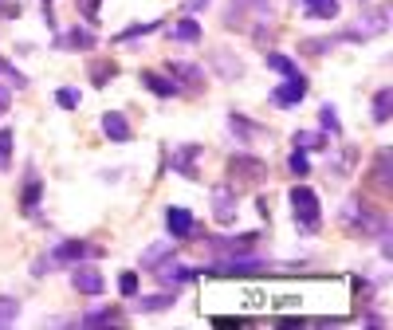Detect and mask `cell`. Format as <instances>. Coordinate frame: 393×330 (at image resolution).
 <instances>
[{
  "instance_id": "83f0119b",
  "label": "cell",
  "mask_w": 393,
  "mask_h": 330,
  "mask_svg": "<svg viewBox=\"0 0 393 330\" xmlns=\"http://www.w3.org/2000/svg\"><path fill=\"white\" fill-rule=\"evenodd\" d=\"M39 201V185H28V193H24V212H32Z\"/></svg>"
},
{
  "instance_id": "2e32d148",
  "label": "cell",
  "mask_w": 393,
  "mask_h": 330,
  "mask_svg": "<svg viewBox=\"0 0 393 330\" xmlns=\"http://www.w3.org/2000/svg\"><path fill=\"white\" fill-rule=\"evenodd\" d=\"M193 158H196V146H185L177 158H173V169H181L185 177H196V169H193Z\"/></svg>"
},
{
  "instance_id": "9c48e42d",
  "label": "cell",
  "mask_w": 393,
  "mask_h": 330,
  "mask_svg": "<svg viewBox=\"0 0 393 330\" xmlns=\"http://www.w3.org/2000/svg\"><path fill=\"white\" fill-rule=\"evenodd\" d=\"M390 110H393V91L381 86L378 95H374V122H390Z\"/></svg>"
},
{
  "instance_id": "30bf717a",
  "label": "cell",
  "mask_w": 393,
  "mask_h": 330,
  "mask_svg": "<svg viewBox=\"0 0 393 330\" xmlns=\"http://www.w3.org/2000/svg\"><path fill=\"white\" fill-rule=\"evenodd\" d=\"M232 173L248 177V181H256V177H264V161H256V158H232Z\"/></svg>"
},
{
  "instance_id": "52a82bcc",
  "label": "cell",
  "mask_w": 393,
  "mask_h": 330,
  "mask_svg": "<svg viewBox=\"0 0 393 330\" xmlns=\"http://www.w3.org/2000/svg\"><path fill=\"white\" fill-rule=\"evenodd\" d=\"M196 271L193 268H185V264H165V268L158 271V279L165 283V287H181V283H189Z\"/></svg>"
},
{
  "instance_id": "277c9868",
  "label": "cell",
  "mask_w": 393,
  "mask_h": 330,
  "mask_svg": "<svg viewBox=\"0 0 393 330\" xmlns=\"http://www.w3.org/2000/svg\"><path fill=\"white\" fill-rule=\"evenodd\" d=\"M71 283H75V291H83V295H102V287H107L102 271H95V268H75Z\"/></svg>"
},
{
  "instance_id": "6da1fadb",
  "label": "cell",
  "mask_w": 393,
  "mask_h": 330,
  "mask_svg": "<svg viewBox=\"0 0 393 330\" xmlns=\"http://www.w3.org/2000/svg\"><path fill=\"white\" fill-rule=\"evenodd\" d=\"M291 205H295V220H299L307 232H315V228H319V196H315V189L295 185L291 189Z\"/></svg>"
},
{
  "instance_id": "e0dca14e",
  "label": "cell",
  "mask_w": 393,
  "mask_h": 330,
  "mask_svg": "<svg viewBox=\"0 0 393 330\" xmlns=\"http://www.w3.org/2000/svg\"><path fill=\"white\" fill-rule=\"evenodd\" d=\"M173 252V240H161V244H154V248H146V252H142V264H146V268H154V264H158V259H165Z\"/></svg>"
},
{
  "instance_id": "7a4b0ae2",
  "label": "cell",
  "mask_w": 393,
  "mask_h": 330,
  "mask_svg": "<svg viewBox=\"0 0 393 330\" xmlns=\"http://www.w3.org/2000/svg\"><path fill=\"white\" fill-rule=\"evenodd\" d=\"M303 95H307V79L303 75H287V83L283 86H275V102L280 107H295V102H303Z\"/></svg>"
},
{
  "instance_id": "603a6c76",
  "label": "cell",
  "mask_w": 393,
  "mask_h": 330,
  "mask_svg": "<svg viewBox=\"0 0 393 330\" xmlns=\"http://www.w3.org/2000/svg\"><path fill=\"white\" fill-rule=\"evenodd\" d=\"M55 102H60L63 110H75V107H79V91H71V86H63L60 95H55Z\"/></svg>"
},
{
  "instance_id": "f546056e",
  "label": "cell",
  "mask_w": 393,
  "mask_h": 330,
  "mask_svg": "<svg viewBox=\"0 0 393 330\" xmlns=\"http://www.w3.org/2000/svg\"><path fill=\"white\" fill-rule=\"evenodd\" d=\"M79 8H83V12L91 16V20H95V8H98V0H79Z\"/></svg>"
},
{
  "instance_id": "9a60e30c",
  "label": "cell",
  "mask_w": 393,
  "mask_h": 330,
  "mask_svg": "<svg viewBox=\"0 0 393 330\" xmlns=\"http://www.w3.org/2000/svg\"><path fill=\"white\" fill-rule=\"evenodd\" d=\"M307 12L319 16V20H334V16H338V0H311Z\"/></svg>"
},
{
  "instance_id": "7c38bea8",
  "label": "cell",
  "mask_w": 393,
  "mask_h": 330,
  "mask_svg": "<svg viewBox=\"0 0 393 330\" xmlns=\"http://www.w3.org/2000/svg\"><path fill=\"white\" fill-rule=\"evenodd\" d=\"M264 63H268L271 71H280V75H299V67H295L287 55H280V51H264Z\"/></svg>"
},
{
  "instance_id": "d6986e66",
  "label": "cell",
  "mask_w": 393,
  "mask_h": 330,
  "mask_svg": "<svg viewBox=\"0 0 393 330\" xmlns=\"http://www.w3.org/2000/svg\"><path fill=\"white\" fill-rule=\"evenodd\" d=\"M114 75H118V67H114V63H95V67H91V79H95L98 86L107 83V79H114Z\"/></svg>"
},
{
  "instance_id": "836d02e7",
  "label": "cell",
  "mask_w": 393,
  "mask_h": 330,
  "mask_svg": "<svg viewBox=\"0 0 393 330\" xmlns=\"http://www.w3.org/2000/svg\"><path fill=\"white\" fill-rule=\"evenodd\" d=\"M303 4H311V0H303Z\"/></svg>"
},
{
  "instance_id": "cb8c5ba5",
  "label": "cell",
  "mask_w": 393,
  "mask_h": 330,
  "mask_svg": "<svg viewBox=\"0 0 393 330\" xmlns=\"http://www.w3.org/2000/svg\"><path fill=\"white\" fill-rule=\"evenodd\" d=\"M118 291H122L126 299H130V295H138V275H134V271H126L122 279H118Z\"/></svg>"
},
{
  "instance_id": "5b68a950",
  "label": "cell",
  "mask_w": 393,
  "mask_h": 330,
  "mask_svg": "<svg viewBox=\"0 0 393 330\" xmlns=\"http://www.w3.org/2000/svg\"><path fill=\"white\" fill-rule=\"evenodd\" d=\"M212 217L221 220V224H232L236 220V196L228 189H217L212 193Z\"/></svg>"
},
{
  "instance_id": "44dd1931",
  "label": "cell",
  "mask_w": 393,
  "mask_h": 330,
  "mask_svg": "<svg viewBox=\"0 0 393 330\" xmlns=\"http://www.w3.org/2000/svg\"><path fill=\"white\" fill-rule=\"evenodd\" d=\"M8 154H12V130H0V169H8Z\"/></svg>"
},
{
  "instance_id": "d6a6232c",
  "label": "cell",
  "mask_w": 393,
  "mask_h": 330,
  "mask_svg": "<svg viewBox=\"0 0 393 330\" xmlns=\"http://www.w3.org/2000/svg\"><path fill=\"white\" fill-rule=\"evenodd\" d=\"M240 4H268V0H240Z\"/></svg>"
},
{
  "instance_id": "d4e9b609",
  "label": "cell",
  "mask_w": 393,
  "mask_h": 330,
  "mask_svg": "<svg viewBox=\"0 0 393 330\" xmlns=\"http://www.w3.org/2000/svg\"><path fill=\"white\" fill-rule=\"evenodd\" d=\"M334 114H338V110H334V107H322V126H327L331 134H338L342 126H338V118H334Z\"/></svg>"
},
{
  "instance_id": "4dcf8cb0",
  "label": "cell",
  "mask_w": 393,
  "mask_h": 330,
  "mask_svg": "<svg viewBox=\"0 0 393 330\" xmlns=\"http://www.w3.org/2000/svg\"><path fill=\"white\" fill-rule=\"evenodd\" d=\"M205 4H209V0H189V8H205Z\"/></svg>"
},
{
  "instance_id": "f1b7e54d",
  "label": "cell",
  "mask_w": 393,
  "mask_h": 330,
  "mask_svg": "<svg viewBox=\"0 0 393 330\" xmlns=\"http://www.w3.org/2000/svg\"><path fill=\"white\" fill-rule=\"evenodd\" d=\"M303 48H307L311 55H322V51L331 48V39H307V44H303Z\"/></svg>"
},
{
  "instance_id": "484cf974",
  "label": "cell",
  "mask_w": 393,
  "mask_h": 330,
  "mask_svg": "<svg viewBox=\"0 0 393 330\" xmlns=\"http://www.w3.org/2000/svg\"><path fill=\"white\" fill-rule=\"evenodd\" d=\"M307 169H311V165H307V158H303V154L295 149V154H291V173H299V177H307Z\"/></svg>"
},
{
  "instance_id": "1f68e13d",
  "label": "cell",
  "mask_w": 393,
  "mask_h": 330,
  "mask_svg": "<svg viewBox=\"0 0 393 330\" xmlns=\"http://www.w3.org/2000/svg\"><path fill=\"white\" fill-rule=\"evenodd\" d=\"M8 107V91H0V110Z\"/></svg>"
},
{
  "instance_id": "5bb4252c",
  "label": "cell",
  "mask_w": 393,
  "mask_h": 330,
  "mask_svg": "<svg viewBox=\"0 0 393 330\" xmlns=\"http://www.w3.org/2000/svg\"><path fill=\"white\" fill-rule=\"evenodd\" d=\"M86 252H91V248H86L83 240H67V244L55 248V256H51V259H60V264H63V259H79V256H86Z\"/></svg>"
},
{
  "instance_id": "8992f818",
  "label": "cell",
  "mask_w": 393,
  "mask_h": 330,
  "mask_svg": "<svg viewBox=\"0 0 393 330\" xmlns=\"http://www.w3.org/2000/svg\"><path fill=\"white\" fill-rule=\"evenodd\" d=\"M102 134L111 138V142H130V122H126V114L111 110V114L102 118Z\"/></svg>"
},
{
  "instance_id": "ffe728a7",
  "label": "cell",
  "mask_w": 393,
  "mask_h": 330,
  "mask_svg": "<svg viewBox=\"0 0 393 330\" xmlns=\"http://www.w3.org/2000/svg\"><path fill=\"white\" fill-rule=\"evenodd\" d=\"M16 315H20V303H16V299H0V327L12 322Z\"/></svg>"
},
{
  "instance_id": "ba28073f",
  "label": "cell",
  "mask_w": 393,
  "mask_h": 330,
  "mask_svg": "<svg viewBox=\"0 0 393 330\" xmlns=\"http://www.w3.org/2000/svg\"><path fill=\"white\" fill-rule=\"evenodd\" d=\"M142 83H146L154 95H161V98H173V95H177V83H173V79H165V75L146 71V75H142Z\"/></svg>"
},
{
  "instance_id": "4fadbf2b",
  "label": "cell",
  "mask_w": 393,
  "mask_h": 330,
  "mask_svg": "<svg viewBox=\"0 0 393 330\" xmlns=\"http://www.w3.org/2000/svg\"><path fill=\"white\" fill-rule=\"evenodd\" d=\"M173 39H181V44H196V39H201V24H196V20H181V24H173Z\"/></svg>"
},
{
  "instance_id": "8fae6325",
  "label": "cell",
  "mask_w": 393,
  "mask_h": 330,
  "mask_svg": "<svg viewBox=\"0 0 393 330\" xmlns=\"http://www.w3.org/2000/svg\"><path fill=\"white\" fill-rule=\"evenodd\" d=\"M60 48H95V32L75 28V32H67V36L60 39Z\"/></svg>"
},
{
  "instance_id": "ac0fdd59",
  "label": "cell",
  "mask_w": 393,
  "mask_h": 330,
  "mask_svg": "<svg viewBox=\"0 0 393 330\" xmlns=\"http://www.w3.org/2000/svg\"><path fill=\"white\" fill-rule=\"evenodd\" d=\"M170 303V295H149V299H138V311H165Z\"/></svg>"
},
{
  "instance_id": "7402d4cb",
  "label": "cell",
  "mask_w": 393,
  "mask_h": 330,
  "mask_svg": "<svg viewBox=\"0 0 393 330\" xmlns=\"http://www.w3.org/2000/svg\"><path fill=\"white\" fill-rule=\"evenodd\" d=\"M319 142H322L319 134H295V149H299V154H307V149H319Z\"/></svg>"
},
{
  "instance_id": "4316f807",
  "label": "cell",
  "mask_w": 393,
  "mask_h": 330,
  "mask_svg": "<svg viewBox=\"0 0 393 330\" xmlns=\"http://www.w3.org/2000/svg\"><path fill=\"white\" fill-rule=\"evenodd\" d=\"M170 71L181 75V79H201V71H196V67H189V63H173Z\"/></svg>"
},
{
  "instance_id": "3957f363",
  "label": "cell",
  "mask_w": 393,
  "mask_h": 330,
  "mask_svg": "<svg viewBox=\"0 0 393 330\" xmlns=\"http://www.w3.org/2000/svg\"><path fill=\"white\" fill-rule=\"evenodd\" d=\"M165 224H170V232H173V240H185V236H193V212L189 208H181V205H173L170 212H165Z\"/></svg>"
}]
</instances>
